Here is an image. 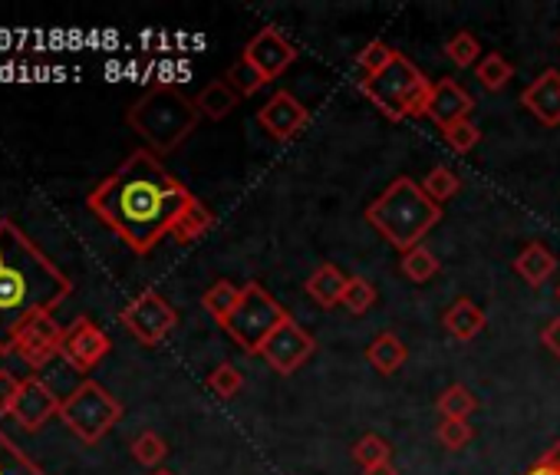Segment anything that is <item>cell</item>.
Returning a JSON list of instances; mask_svg holds the SVG:
<instances>
[{"label":"cell","instance_id":"d590c367","mask_svg":"<svg viewBox=\"0 0 560 475\" xmlns=\"http://www.w3.org/2000/svg\"><path fill=\"white\" fill-rule=\"evenodd\" d=\"M373 304H376V288L366 281V278H350V285H347V294H343V304L340 308H347L350 314H366V311H373Z\"/></svg>","mask_w":560,"mask_h":475},{"label":"cell","instance_id":"f546056e","mask_svg":"<svg viewBox=\"0 0 560 475\" xmlns=\"http://www.w3.org/2000/svg\"><path fill=\"white\" fill-rule=\"evenodd\" d=\"M422 188H425V195H429L435 205H445V201H452V198L458 195V188H462V178H458L452 169H445V165H435V169L425 175Z\"/></svg>","mask_w":560,"mask_h":475},{"label":"cell","instance_id":"f1b7e54d","mask_svg":"<svg viewBox=\"0 0 560 475\" xmlns=\"http://www.w3.org/2000/svg\"><path fill=\"white\" fill-rule=\"evenodd\" d=\"M396 54H399V50H393V47H389V44H383V40L366 44V47L357 54V70H360V77H363V80H370V77L383 73V70L396 60Z\"/></svg>","mask_w":560,"mask_h":475},{"label":"cell","instance_id":"d6a6232c","mask_svg":"<svg viewBox=\"0 0 560 475\" xmlns=\"http://www.w3.org/2000/svg\"><path fill=\"white\" fill-rule=\"evenodd\" d=\"M208 390L218 396V399H234L241 390H244V376L234 363H218L208 376Z\"/></svg>","mask_w":560,"mask_h":475},{"label":"cell","instance_id":"1f68e13d","mask_svg":"<svg viewBox=\"0 0 560 475\" xmlns=\"http://www.w3.org/2000/svg\"><path fill=\"white\" fill-rule=\"evenodd\" d=\"M478 54H481V44H478V37L468 34V31H458V34L445 44V57H448L458 70L478 67V60H481Z\"/></svg>","mask_w":560,"mask_h":475},{"label":"cell","instance_id":"5b68a950","mask_svg":"<svg viewBox=\"0 0 560 475\" xmlns=\"http://www.w3.org/2000/svg\"><path fill=\"white\" fill-rule=\"evenodd\" d=\"M360 90L389 123L425 116L429 100H432V83L402 54H396V60L383 73H376L370 80H360Z\"/></svg>","mask_w":560,"mask_h":475},{"label":"cell","instance_id":"4dcf8cb0","mask_svg":"<svg viewBox=\"0 0 560 475\" xmlns=\"http://www.w3.org/2000/svg\"><path fill=\"white\" fill-rule=\"evenodd\" d=\"M132 455H136V462L139 465H145V468H155V465H162L165 462V455H168V445H165V439L159 436V432H152V429H145V432H139L136 439H132Z\"/></svg>","mask_w":560,"mask_h":475},{"label":"cell","instance_id":"6da1fadb","mask_svg":"<svg viewBox=\"0 0 560 475\" xmlns=\"http://www.w3.org/2000/svg\"><path fill=\"white\" fill-rule=\"evenodd\" d=\"M191 201L195 195L162 165L155 152L136 149L90 192L86 208L122 238L129 252L149 255L162 238H172Z\"/></svg>","mask_w":560,"mask_h":475},{"label":"cell","instance_id":"9a60e30c","mask_svg":"<svg viewBox=\"0 0 560 475\" xmlns=\"http://www.w3.org/2000/svg\"><path fill=\"white\" fill-rule=\"evenodd\" d=\"M521 106L540 123V126H560V70H544L530 86L521 93Z\"/></svg>","mask_w":560,"mask_h":475},{"label":"cell","instance_id":"60d3db41","mask_svg":"<svg viewBox=\"0 0 560 475\" xmlns=\"http://www.w3.org/2000/svg\"><path fill=\"white\" fill-rule=\"evenodd\" d=\"M363 475H399V468L393 462H380L373 468H363Z\"/></svg>","mask_w":560,"mask_h":475},{"label":"cell","instance_id":"d4e9b609","mask_svg":"<svg viewBox=\"0 0 560 475\" xmlns=\"http://www.w3.org/2000/svg\"><path fill=\"white\" fill-rule=\"evenodd\" d=\"M224 83L237 93V100H247V96H254V93H260V90L267 86L264 73H260L254 63H247L244 57H241V60H234V63L228 67Z\"/></svg>","mask_w":560,"mask_h":475},{"label":"cell","instance_id":"e0dca14e","mask_svg":"<svg viewBox=\"0 0 560 475\" xmlns=\"http://www.w3.org/2000/svg\"><path fill=\"white\" fill-rule=\"evenodd\" d=\"M347 285H350V278H347L337 265H320V268L307 278L304 291H307V298H311L317 308L334 311V308H340V304H343Z\"/></svg>","mask_w":560,"mask_h":475},{"label":"cell","instance_id":"4316f807","mask_svg":"<svg viewBox=\"0 0 560 475\" xmlns=\"http://www.w3.org/2000/svg\"><path fill=\"white\" fill-rule=\"evenodd\" d=\"M478 399L471 396V390L465 383H452L442 396H439V413L442 419H468L475 413Z\"/></svg>","mask_w":560,"mask_h":475},{"label":"cell","instance_id":"7a4b0ae2","mask_svg":"<svg viewBox=\"0 0 560 475\" xmlns=\"http://www.w3.org/2000/svg\"><path fill=\"white\" fill-rule=\"evenodd\" d=\"M73 294V281L11 218H0V357L14 354L18 334L54 314Z\"/></svg>","mask_w":560,"mask_h":475},{"label":"cell","instance_id":"836d02e7","mask_svg":"<svg viewBox=\"0 0 560 475\" xmlns=\"http://www.w3.org/2000/svg\"><path fill=\"white\" fill-rule=\"evenodd\" d=\"M353 459H357L363 468H373V465H380V462H393V445H389L383 436L366 432V436L353 445Z\"/></svg>","mask_w":560,"mask_h":475},{"label":"cell","instance_id":"7402d4cb","mask_svg":"<svg viewBox=\"0 0 560 475\" xmlns=\"http://www.w3.org/2000/svg\"><path fill=\"white\" fill-rule=\"evenodd\" d=\"M214 228V215L195 198L191 201V208L178 218V224H175V231H172V238L178 245H191V242H198L201 234H208Z\"/></svg>","mask_w":560,"mask_h":475},{"label":"cell","instance_id":"83f0119b","mask_svg":"<svg viewBox=\"0 0 560 475\" xmlns=\"http://www.w3.org/2000/svg\"><path fill=\"white\" fill-rule=\"evenodd\" d=\"M0 475H47V472L0 432Z\"/></svg>","mask_w":560,"mask_h":475},{"label":"cell","instance_id":"603a6c76","mask_svg":"<svg viewBox=\"0 0 560 475\" xmlns=\"http://www.w3.org/2000/svg\"><path fill=\"white\" fill-rule=\"evenodd\" d=\"M399 268H402V275H406L409 281H416V285H425V281H432V278L442 271V262H439V255H435L432 248H425V245H416L412 252H406V255H402Z\"/></svg>","mask_w":560,"mask_h":475},{"label":"cell","instance_id":"8d00e7d4","mask_svg":"<svg viewBox=\"0 0 560 475\" xmlns=\"http://www.w3.org/2000/svg\"><path fill=\"white\" fill-rule=\"evenodd\" d=\"M435 436H439V442H442V449H452V452H458V449H465L468 442H471V426H468V419H442L439 422V429H435Z\"/></svg>","mask_w":560,"mask_h":475},{"label":"cell","instance_id":"ba28073f","mask_svg":"<svg viewBox=\"0 0 560 475\" xmlns=\"http://www.w3.org/2000/svg\"><path fill=\"white\" fill-rule=\"evenodd\" d=\"M122 327L142 347H159L178 327V311L159 291H142L122 308Z\"/></svg>","mask_w":560,"mask_h":475},{"label":"cell","instance_id":"74e56055","mask_svg":"<svg viewBox=\"0 0 560 475\" xmlns=\"http://www.w3.org/2000/svg\"><path fill=\"white\" fill-rule=\"evenodd\" d=\"M524 475H560V442L547 445V449L540 452V459H537Z\"/></svg>","mask_w":560,"mask_h":475},{"label":"cell","instance_id":"44dd1931","mask_svg":"<svg viewBox=\"0 0 560 475\" xmlns=\"http://www.w3.org/2000/svg\"><path fill=\"white\" fill-rule=\"evenodd\" d=\"M195 106H198V113H201L205 119L221 123L224 116H231V113H234V106H237V93H234L224 80H214V83H208V86L195 96Z\"/></svg>","mask_w":560,"mask_h":475},{"label":"cell","instance_id":"277c9868","mask_svg":"<svg viewBox=\"0 0 560 475\" xmlns=\"http://www.w3.org/2000/svg\"><path fill=\"white\" fill-rule=\"evenodd\" d=\"M198 119H201V113H198L195 100L175 86H152L126 109L129 129L139 132L145 139L149 152H155V155L175 152L195 132Z\"/></svg>","mask_w":560,"mask_h":475},{"label":"cell","instance_id":"e575fe53","mask_svg":"<svg viewBox=\"0 0 560 475\" xmlns=\"http://www.w3.org/2000/svg\"><path fill=\"white\" fill-rule=\"evenodd\" d=\"M442 139H445V146L452 152L465 155V152H471L481 142V129L471 119H462V123H452L448 129H442Z\"/></svg>","mask_w":560,"mask_h":475},{"label":"cell","instance_id":"9c48e42d","mask_svg":"<svg viewBox=\"0 0 560 475\" xmlns=\"http://www.w3.org/2000/svg\"><path fill=\"white\" fill-rule=\"evenodd\" d=\"M317 350V340L311 331H304L294 317H288L284 324H280L270 340L264 344L260 357L267 360V367L280 376H291L294 370H301Z\"/></svg>","mask_w":560,"mask_h":475},{"label":"cell","instance_id":"5bb4252c","mask_svg":"<svg viewBox=\"0 0 560 475\" xmlns=\"http://www.w3.org/2000/svg\"><path fill=\"white\" fill-rule=\"evenodd\" d=\"M60 403L63 399L40 376H27V380H21V390H18L11 419L18 426H24L27 432H37L44 422H50L54 416H60Z\"/></svg>","mask_w":560,"mask_h":475},{"label":"cell","instance_id":"484cf974","mask_svg":"<svg viewBox=\"0 0 560 475\" xmlns=\"http://www.w3.org/2000/svg\"><path fill=\"white\" fill-rule=\"evenodd\" d=\"M475 73H478V83H481L485 90H491V93L504 90V86L514 80V67H511L501 54H485V57L478 60Z\"/></svg>","mask_w":560,"mask_h":475},{"label":"cell","instance_id":"8fae6325","mask_svg":"<svg viewBox=\"0 0 560 475\" xmlns=\"http://www.w3.org/2000/svg\"><path fill=\"white\" fill-rule=\"evenodd\" d=\"M113 350V340L103 327H96L90 317H77L73 327H67L63 334V360L80 370V373H90L100 360H106V354Z\"/></svg>","mask_w":560,"mask_h":475},{"label":"cell","instance_id":"ffe728a7","mask_svg":"<svg viewBox=\"0 0 560 475\" xmlns=\"http://www.w3.org/2000/svg\"><path fill=\"white\" fill-rule=\"evenodd\" d=\"M514 271L530 285V288H540L550 281V275L557 271V258L540 245V242H530L517 258H514Z\"/></svg>","mask_w":560,"mask_h":475},{"label":"cell","instance_id":"cb8c5ba5","mask_svg":"<svg viewBox=\"0 0 560 475\" xmlns=\"http://www.w3.org/2000/svg\"><path fill=\"white\" fill-rule=\"evenodd\" d=\"M237 301H241V288H237V285H231V281H214V285L205 291L201 308H205L218 324H224V321L231 317V311L237 308Z\"/></svg>","mask_w":560,"mask_h":475},{"label":"cell","instance_id":"8992f818","mask_svg":"<svg viewBox=\"0 0 560 475\" xmlns=\"http://www.w3.org/2000/svg\"><path fill=\"white\" fill-rule=\"evenodd\" d=\"M291 314L280 308V301L257 281H247L241 288V301L237 308L231 311V317L221 324L224 334L250 357H260L264 344L270 340V334L284 324Z\"/></svg>","mask_w":560,"mask_h":475},{"label":"cell","instance_id":"f35d334b","mask_svg":"<svg viewBox=\"0 0 560 475\" xmlns=\"http://www.w3.org/2000/svg\"><path fill=\"white\" fill-rule=\"evenodd\" d=\"M18 390H21V380L11 370H0V416H11Z\"/></svg>","mask_w":560,"mask_h":475},{"label":"cell","instance_id":"2e32d148","mask_svg":"<svg viewBox=\"0 0 560 475\" xmlns=\"http://www.w3.org/2000/svg\"><path fill=\"white\" fill-rule=\"evenodd\" d=\"M471 109H475V100L465 93L462 83H455V80H439V83H432V100H429L425 116H429L439 129H448L452 123L468 119Z\"/></svg>","mask_w":560,"mask_h":475},{"label":"cell","instance_id":"ab89813d","mask_svg":"<svg viewBox=\"0 0 560 475\" xmlns=\"http://www.w3.org/2000/svg\"><path fill=\"white\" fill-rule=\"evenodd\" d=\"M540 344L547 347V354H553L560 360V317H553L544 331H540Z\"/></svg>","mask_w":560,"mask_h":475},{"label":"cell","instance_id":"4fadbf2b","mask_svg":"<svg viewBox=\"0 0 560 475\" xmlns=\"http://www.w3.org/2000/svg\"><path fill=\"white\" fill-rule=\"evenodd\" d=\"M244 60L247 63H254L260 73H264V80L270 83V80H277L284 70H291L294 67V60H298V47L280 34L277 27H264V31H257L250 40H247V47H244Z\"/></svg>","mask_w":560,"mask_h":475},{"label":"cell","instance_id":"7c38bea8","mask_svg":"<svg viewBox=\"0 0 560 475\" xmlns=\"http://www.w3.org/2000/svg\"><path fill=\"white\" fill-rule=\"evenodd\" d=\"M257 123H260V129H264L270 139L288 142V139H294V136L304 132V126L311 123V113H307V106H304L294 93L277 90V93L257 109Z\"/></svg>","mask_w":560,"mask_h":475},{"label":"cell","instance_id":"52a82bcc","mask_svg":"<svg viewBox=\"0 0 560 475\" xmlns=\"http://www.w3.org/2000/svg\"><path fill=\"white\" fill-rule=\"evenodd\" d=\"M60 419L77 439L96 445L122 419V403L96 380H83L70 396H63Z\"/></svg>","mask_w":560,"mask_h":475},{"label":"cell","instance_id":"30bf717a","mask_svg":"<svg viewBox=\"0 0 560 475\" xmlns=\"http://www.w3.org/2000/svg\"><path fill=\"white\" fill-rule=\"evenodd\" d=\"M63 334H67V331L54 321V314L34 317V321L18 334L14 354H18L31 370H44L54 357L63 354Z\"/></svg>","mask_w":560,"mask_h":475},{"label":"cell","instance_id":"b9f144b4","mask_svg":"<svg viewBox=\"0 0 560 475\" xmlns=\"http://www.w3.org/2000/svg\"><path fill=\"white\" fill-rule=\"evenodd\" d=\"M155 475H175V472H165V468H162V472H155Z\"/></svg>","mask_w":560,"mask_h":475},{"label":"cell","instance_id":"3957f363","mask_svg":"<svg viewBox=\"0 0 560 475\" xmlns=\"http://www.w3.org/2000/svg\"><path fill=\"white\" fill-rule=\"evenodd\" d=\"M442 221V205H435L422 182L399 175L386 185V192L370 201L366 208V224L373 231H380V238L386 245H393L396 252H412L416 245H422V238Z\"/></svg>","mask_w":560,"mask_h":475},{"label":"cell","instance_id":"7bdbcfd3","mask_svg":"<svg viewBox=\"0 0 560 475\" xmlns=\"http://www.w3.org/2000/svg\"><path fill=\"white\" fill-rule=\"evenodd\" d=\"M557 298H560V288H557Z\"/></svg>","mask_w":560,"mask_h":475},{"label":"cell","instance_id":"d6986e66","mask_svg":"<svg viewBox=\"0 0 560 475\" xmlns=\"http://www.w3.org/2000/svg\"><path fill=\"white\" fill-rule=\"evenodd\" d=\"M366 360L373 363V370H376V373L393 376V373L409 360V347L399 340V334L383 331V334H380V337H373V344L366 347Z\"/></svg>","mask_w":560,"mask_h":475},{"label":"cell","instance_id":"ac0fdd59","mask_svg":"<svg viewBox=\"0 0 560 475\" xmlns=\"http://www.w3.org/2000/svg\"><path fill=\"white\" fill-rule=\"evenodd\" d=\"M442 324H445V331H448V337H452V340H458V344H468V340H475V337L485 331L488 317H485V311H481L475 301H468V298H458V301H455V304L445 311Z\"/></svg>","mask_w":560,"mask_h":475}]
</instances>
